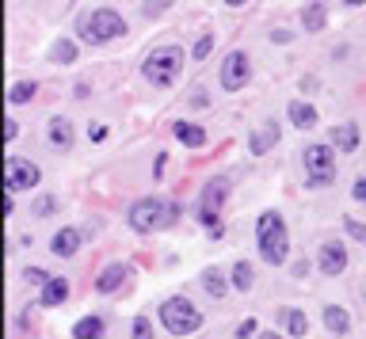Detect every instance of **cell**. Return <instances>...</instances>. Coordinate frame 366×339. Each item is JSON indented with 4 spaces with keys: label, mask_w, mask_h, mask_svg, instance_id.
Masks as SVG:
<instances>
[{
    "label": "cell",
    "mask_w": 366,
    "mask_h": 339,
    "mask_svg": "<svg viewBox=\"0 0 366 339\" xmlns=\"http://www.w3.org/2000/svg\"><path fill=\"white\" fill-rule=\"evenodd\" d=\"M168 4H172V0H145V4H142V12H145L149 19H153V16H160V12H164Z\"/></svg>",
    "instance_id": "cell-33"
},
{
    "label": "cell",
    "mask_w": 366,
    "mask_h": 339,
    "mask_svg": "<svg viewBox=\"0 0 366 339\" xmlns=\"http://www.w3.org/2000/svg\"><path fill=\"white\" fill-rule=\"evenodd\" d=\"M107 335V324H103V316H80L73 324V339H103Z\"/></svg>",
    "instance_id": "cell-20"
},
{
    "label": "cell",
    "mask_w": 366,
    "mask_h": 339,
    "mask_svg": "<svg viewBox=\"0 0 366 339\" xmlns=\"http://www.w3.org/2000/svg\"><path fill=\"white\" fill-rule=\"evenodd\" d=\"M217 81H222L225 92H240L252 81V58L244 50H229L222 58V69H217Z\"/></svg>",
    "instance_id": "cell-8"
},
{
    "label": "cell",
    "mask_w": 366,
    "mask_h": 339,
    "mask_svg": "<svg viewBox=\"0 0 366 339\" xmlns=\"http://www.w3.org/2000/svg\"><path fill=\"white\" fill-rule=\"evenodd\" d=\"M325 24H328V4L313 0V4L302 8V27H305V35H317V31H325Z\"/></svg>",
    "instance_id": "cell-18"
},
{
    "label": "cell",
    "mask_w": 366,
    "mask_h": 339,
    "mask_svg": "<svg viewBox=\"0 0 366 339\" xmlns=\"http://www.w3.org/2000/svg\"><path fill=\"white\" fill-rule=\"evenodd\" d=\"M126 221H130V229L134 233H164L172 229V225L179 221V202L176 198H160V195H145V198H137L130 213H126Z\"/></svg>",
    "instance_id": "cell-1"
},
{
    "label": "cell",
    "mask_w": 366,
    "mask_h": 339,
    "mask_svg": "<svg viewBox=\"0 0 366 339\" xmlns=\"http://www.w3.org/2000/svg\"><path fill=\"white\" fill-rule=\"evenodd\" d=\"M160 324H164L168 335H194L202 328V313L183 293H172V298L160 301Z\"/></svg>",
    "instance_id": "cell-5"
},
{
    "label": "cell",
    "mask_w": 366,
    "mask_h": 339,
    "mask_svg": "<svg viewBox=\"0 0 366 339\" xmlns=\"http://www.w3.org/2000/svg\"><path fill=\"white\" fill-rule=\"evenodd\" d=\"M172 133H176V141L187 145V149H202V145H206V130L199 126V122H176Z\"/></svg>",
    "instance_id": "cell-19"
},
{
    "label": "cell",
    "mask_w": 366,
    "mask_h": 339,
    "mask_svg": "<svg viewBox=\"0 0 366 339\" xmlns=\"http://www.w3.org/2000/svg\"><path fill=\"white\" fill-rule=\"evenodd\" d=\"M65 298H69V278H50L42 286V293H39V305L42 309H57V305H65Z\"/></svg>",
    "instance_id": "cell-16"
},
{
    "label": "cell",
    "mask_w": 366,
    "mask_h": 339,
    "mask_svg": "<svg viewBox=\"0 0 366 339\" xmlns=\"http://www.w3.org/2000/svg\"><path fill=\"white\" fill-rule=\"evenodd\" d=\"M309 275V263H305V259H297V263H294V278H305Z\"/></svg>",
    "instance_id": "cell-37"
},
{
    "label": "cell",
    "mask_w": 366,
    "mask_h": 339,
    "mask_svg": "<svg viewBox=\"0 0 366 339\" xmlns=\"http://www.w3.org/2000/svg\"><path fill=\"white\" fill-rule=\"evenodd\" d=\"M50 213H57V198L42 195L39 202H34V218H50Z\"/></svg>",
    "instance_id": "cell-29"
},
{
    "label": "cell",
    "mask_w": 366,
    "mask_h": 339,
    "mask_svg": "<svg viewBox=\"0 0 366 339\" xmlns=\"http://www.w3.org/2000/svg\"><path fill=\"white\" fill-rule=\"evenodd\" d=\"M46 138H50V145L57 153H69V149H73V122H69V118H50Z\"/></svg>",
    "instance_id": "cell-17"
},
{
    "label": "cell",
    "mask_w": 366,
    "mask_h": 339,
    "mask_svg": "<svg viewBox=\"0 0 366 339\" xmlns=\"http://www.w3.org/2000/svg\"><path fill=\"white\" fill-rule=\"evenodd\" d=\"M225 4H229V8H244L248 0H225Z\"/></svg>",
    "instance_id": "cell-40"
},
{
    "label": "cell",
    "mask_w": 366,
    "mask_h": 339,
    "mask_svg": "<svg viewBox=\"0 0 366 339\" xmlns=\"http://www.w3.org/2000/svg\"><path fill=\"white\" fill-rule=\"evenodd\" d=\"M302 164H305V183L309 187H328V183H336V149H332L328 141H313V145H305V153H302Z\"/></svg>",
    "instance_id": "cell-7"
},
{
    "label": "cell",
    "mask_w": 366,
    "mask_h": 339,
    "mask_svg": "<svg viewBox=\"0 0 366 339\" xmlns=\"http://www.w3.org/2000/svg\"><path fill=\"white\" fill-rule=\"evenodd\" d=\"M214 39H217L214 31H206V35H202V39H199V42H194V46H191V58H194V61L210 58V50H214Z\"/></svg>",
    "instance_id": "cell-27"
},
{
    "label": "cell",
    "mask_w": 366,
    "mask_h": 339,
    "mask_svg": "<svg viewBox=\"0 0 366 339\" xmlns=\"http://www.w3.org/2000/svg\"><path fill=\"white\" fill-rule=\"evenodd\" d=\"M351 195L359 198V202H366V176L362 179H355V187H351Z\"/></svg>",
    "instance_id": "cell-36"
},
{
    "label": "cell",
    "mask_w": 366,
    "mask_h": 339,
    "mask_svg": "<svg viewBox=\"0 0 366 339\" xmlns=\"http://www.w3.org/2000/svg\"><path fill=\"white\" fill-rule=\"evenodd\" d=\"M202 290L210 293V298H225L229 282H225V275H222L217 267H206V270H202Z\"/></svg>",
    "instance_id": "cell-26"
},
{
    "label": "cell",
    "mask_w": 366,
    "mask_h": 339,
    "mask_svg": "<svg viewBox=\"0 0 366 339\" xmlns=\"http://www.w3.org/2000/svg\"><path fill=\"white\" fill-rule=\"evenodd\" d=\"M34 96H39V84H34V81H16V84L8 88V103H11V107L31 103Z\"/></svg>",
    "instance_id": "cell-23"
},
{
    "label": "cell",
    "mask_w": 366,
    "mask_h": 339,
    "mask_svg": "<svg viewBox=\"0 0 366 339\" xmlns=\"http://www.w3.org/2000/svg\"><path fill=\"white\" fill-rule=\"evenodd\" d=\"M252 286H256V270H252L248 259H237V263H233V290L248 293Z\"/></svg>",
    "instance_id": "cell-24"
},
{
    "label": "cell",
    "mask_w": 366,
    "mask_h": 339,
    "mask_svg": "<svg viewBox=\"0 0 366 339\" xmlns=\"http://www.w3.org/2000/svg\"><path fill=\"white\" fill-rule=\"evenodd\" d=\"M325 328H328L332 335H347L351 332L347 309H343V305H328V309H325Z\"/></svg>",
    "instance_id": "cell-21"
},
{
    "label": "cell",
    "mask_w": 366,
    "mask_h": 339,
    "mask_svg": "<svg viewBox=\"0 0 366 339\" xmlns=\"http://www.w3.org/2000/svg\"><path fill=\"white\" fill-rule=\"evenodd\" d=\"M39 164H31V161H23V156H8L4 161V187H8V195H19V191H31V187H39Z\"/></svg>",
    "instance_id": "cell-9"
},
{
    "label": "cell",
    "mask_w": 366,
    "mask_h": 339,
    "mask_svg": "<svg viewBox=\"0 0 366 339\" xmlns=\"http://www.w3.org/2000/svg\"><path fill=\"white\" fill-rule=\"evenodd\" d=\"M256 339H282V335H279V332H259Z\"/></svg>",
    "instance_id": "cell-39"
},
{
    "label": "cell",
    "mask_w": 366,
    "mask_h": 339,
    "mask_svg": "<svg viewBox=\"0 0 366 339\" xmlns=\"http://www.w3.org/2000/svg\"><path fill=\"white\" fill-rule=\"evenodd\" d=\"M343 4H347V8H359V4H366V0H343Z\"/></svg>",
    "instance_id": "cell-41"
},
{
    "label": "cell",
    "mask_w": 366,
    "mask_h": 339,
    "mask_svg": "<svg viewBox=\"0 0 366 339\" xmlns=\"http://www.w3.org/2000/svg\"><path fill=\"white\" fill-rule=\"evenodd\" d=\"M286 118H290V126H297V130H317V122H320L317 107L305 103V99H290V103H286Z\"/></svg>",
    "instance_id": "cell-14"
},
{
    "label": "cell",
    "mask_w": 366,
    "mask_h": 339,
    "mask_svg": "<svg viewBox=\"0 0 366 339\" xmlns=\"http://www.w3.org/2000/svg\"><path fill=\"white\" fill-rule=\"evenodd\" d=\"M320 275L325 278H340L343 270H347V248H343L340 241H325L320 244Z\"/></svg>",
    "instance_id": "cell-10"
},
{
    "label": "cell",
    "mask_w": 366,
    "mask_h": 339,
    "mask_svg": "<svg viewBox=\"0 0 366 339\" xmlns=\"http://www.w3.org/2000/svg\"><path fill=\"white\" fill-rule=\"evenodd\" d=\"M80 241H84V229H73V225H65V229H57V233H54L50 252H54V255H61V259H69V255H76V252H80Z\"/></svg>",
    "instance_id": "cell-13"
},
{
    "label": "cell",
    "mask_w": 366,
    "mask_h": 339,
    "mask_svg": "<svg viewBox=\"0 0 366 339\" xmlns=\"http://www.w3.org/2000/svg\"><path fill=\"white\" fill-rule=\"evenodd\" d=\"M343 229H347L355 241H362V244H366V221H359V218H343Z\"/></svg>",
    "instance_id": "cell-31"
},
{
    "label": "cell",
    "mask_w": 366,
    "mask_h": 339,
    "mask_svg": "<svg viewBox=\"0 0 366 339\" xmlns=\"http://www.w3.org/2000/svg\"><path fill=\"white\" fill-rule=\"evenodd\" d=\"M88 92H92V88H88V81H80V84L73 88V96H76V99H88Z\"/></svg>",
    "instance_id": "cell-38"
},
{
    "label": "cell",
    "mask_w": 366,
    "mask_h": 339,
    "mask_svg": "<svg viewBox=\"0 0 366 339\" xmlns=\"http://www.w3.org/2000/svg\"><path fill=\"white\" fill-rule=\"evenodd\" d=\"M134 339H153V320L149 316H134Z\"/></svg>",
    "instance_id": "cell-30"
},
{
    "label": "cell",
    "mask_w": 366,
    "mask_h": 339,
    "mask_svg": "<svg viewBox=\"0 0 366 339\" xmlns=\"http://www.w3.org/2000/svg\"><path fill=\"white\" fill-rule=\"evenodd\" d=\"M16 138H19V122L8 118V122H4V141H16Z\"/></svg>",
    "instance_id": "cell-35"
},
{
    "label": "cell",
    "mask_w": 366,
    "mask_h": 339,
    "mask_svg": "<svg viewBox=\"0 0 366 339\" xmlns=\"http://www.w3.org/2000/svg\"><path fill=\"white\" fill-rule=\"evenodd\" d=\"M183 61H187V54H183V46H157L153 54L145 58V65H142V76L153 88H172L179 81V73H183Z\"/></svg>",
    "instance_id": "cell-4"
},
{
    "label": "cell",
    "mask_w": 366,
    "mask_h": 339,
    "mask_svg": "<svg viewBox=\"0 0 366 339\" xmlns=\"http://www.w3.org/2000/svg\"><path fill=\"white\" fill-rule=\"evenodd\" d=\"M134 275V267H126V263H107L99 270V278H96V290L99 293H114V290H122L126 282H130Z\"/></svg>",
    "instance_id": "cell-12"
},
{
    "label": "cell",
    "mask_w": 366,
    "mask_h": 339,
    "mask_svg": "<svg viewBox=\"0 0 366 339\" xmlns=\"http://www.w3.org/2000/svg\"><path fill=\"white\" fill-rule=\"evenodd\" d=\"M130 24L122 19V12H114V8H92L76 19V35L88 42V46H107V42L122 39Z\"/></svg>",
    "instance_id": "cell-3"
},
{
    "label": "cell",
    "mask_w": 366,
    "mask_h": 339,
    "mask_svg": "<svg viewBox=\"0 0 366 339\" xmlns=\"http://www.w3.org/2000/svg\"><path fill=\"white\" fill-rule=\"evenodd\" d=\"M256 244H259V259L271 267H282L290 255V229L279 210H263L256 221Z\"/></svg>",
    "instance_id": "cell-2"
},
{
    "label": "cell",
    "mask_w": 366,
    "mask_h": 339,
    "mask_svg": "<svg viewBox=\"0 0 366 339\" xmlns=\"http://www.w3.org/2000/svg\"><path fill=\"white\" fill-rule=\"evenodd\" d=\"M256 335H259V328H256V320H252V316L237 324V339H256Z\"/></svg>",
    "instance_id": "cell-32"
},
{
    "label": "cell",
    "mask_w": 366,
    "mask_h": 339,
    "mask_svg": "<svg viewBox=\"0 0 366 339\" xmlns=\"http://www.w3.org/2000/svg\"><path fill=\"white\" fill-rule=\"evenodd\" d=\"M76 42L73 39H57L54 46H50V61L54 65H76Z\"/></svg>",
    "instance_id": "cell-22"
},
{
    "label": "cell",
    "mask_w": 366,
    "mask_h": 339,
    "mask_svg": "<svg viewBox=\"0 0 366 339\" xmlns=\"http://www.w3.org/2000/svg\"><path fill=\"white\" fill-rule=\"evenodd\" d=\"M54 275H50V270H42V267H27V270H23V282H27V286H46V282H50Z\"/></svg>",
    "instance_id": "cell-28"
},
{
    "label": "cell",
    "mask_w": 366,
    "mask_h": 339,
    "mask_svg": "<svg viewBox=\"0 0 366 339\" xmlns=\"http://www.w3.org/2000/svg\"><path fill=\"white\" fill-rule=\"evenodd\" d=\"M282 320H286V332L294 339H305L309 335V316L302 309H282Z\"/></svg>",
    "instance_id": "cell-25"
},
{
    "label": "cell",
    "mask_w": 366,
    "mask_h": 339,
    "mask_svg": "<svg viewBox=\"0 0 366 339\" xmlns=\"http://www.w3.org/2000/svg\"><path fill=\"white\" fill-rule=\"evenodd\" d=\"M282 138V130H279V122H263V126L252 130V138H248V153L252 156H263L267 149H274Z\"/></svg>",
    "instance_id": "cell-11"
},
{
    "label": "cell",
    "mask_w": 366,
    "mask_h": 339,
    "mask_svg": "<svg viewBox=\"0 0 366 339\" xmlns=\"http://www.w3.org/2000/svg\"><path fill=\"white\" fill-rule=\"evenodd\" d=\"M328 145L336 153H355V149H359V126H355V122H340V126H332Z\"/></svg>",
    "instance_id": "cell-15"
},
{
    "label": "cell",
    "mask_w": 366,
    "mask_h": 339,
    "mask_svg": "<svg viewBox=\"0 0 366 339\" xmlns=\"http://www.w3.org/2000/svg\"><path fill=\"white\" fill-rule=\"evenodd\" d=\"M88 141H107V126H103V122H92V126H88Z\"/></svg>",
    "instance_id": "cell-34"
},
{
    "label": "cell",
    "mask_w": 366,
    "mask_h": 339,
    "mask_svg": "<svg viewBox=\"0 0 366 339\" xmlns=\"http://www.w3.org/2000/svg\"><path fill=\"white\" fill-rule=\"evenodd\" d=\"M225 198H229V179L225 176H214L210 183L202 187V195H199V221H202V229L210 233V236H222L225 233V225H222Z\"/></svg>",
    "instance_id": "cell-6"
}]
</instances>
